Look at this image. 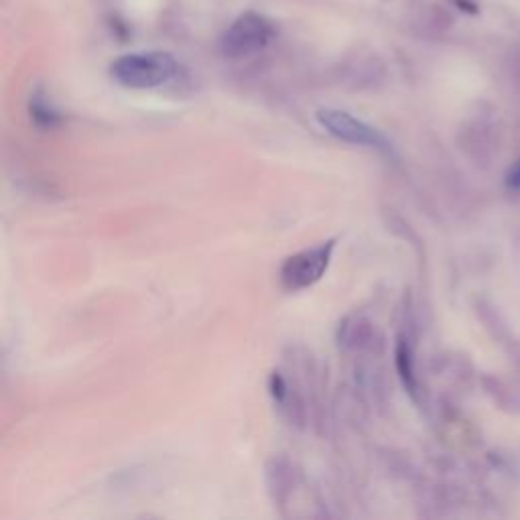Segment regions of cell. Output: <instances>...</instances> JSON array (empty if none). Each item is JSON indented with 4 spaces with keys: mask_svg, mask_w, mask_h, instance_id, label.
<instances>
[{
    "mask_svg": "<svg viewBox=\"0 0 520 520\" xmlns=\"http://www.w3.org/2000/svg\"><path fill=\"white\" fill-rule=\"evenodd\" d=\"M177 74L179 63L167 51L128 53L110 65L112 80L130 90L161 88L177 78Z\"/></svg>",
    "mask_w": 520,
    "mask_h": 520,
    "instance_id": "6da1fadb",
    "label": "cell"
},
{
    "mask_svg": "<svg viewBox=\"0 0 520 520\" xmlns=\"http://www.w3.org/2000/svg\"><path fill=\"white\" fill-rule=\"evenodd\" d=\"M336 246V240H328L285 258V263L279 271L283 289L297 293L319 283L332 265Z\"/></svg>",
    "mask_w": 520,
    "mask_h": 520,
    "instance_id": "7a4b0ae2",
    "label": "cell"
},
{
    "mask_svg": "<svg viewBox=\"0 0 520 520\" xmlns=\"http://www.w3.org/2000/svg\"><path fill=\"white\" fill-rule=\"evenodd\" d=\"M275 39L273 23L258 13H242L236 17L220 39V49L226 57L242 59L256 55L271 45Z\"/></svg>",
    "mask_w": 520,
    "mask_h": 520,
    "instance_id": "3957f363",
    "label": "cell"
},
{
    "mask_svg": "<svg viewBox=\"0 0 520 520\" xmlns=\"http://www.w3.org/2000/svg\"><path fill=\"white\" fill-rule=\"evenodd\" d=\"M315 118L325 133L336 137L338 141H344V143L356 145V147L376 149L380 153L393 151L390 141L380 133L378 128L356 118L350 112L336 110V108H321V110H317Z\"/></svg>",
    "mask_w": 520,
    "mask_h": 520,
    "instance_id": "277c9868",
    "label": "cell"
},
{
    "mask_svg": "<svg viewBox=\"0 0 520 520\" xmlns=\"http://www.w3.org/2000/svg\"><path fill=\"white\" fill-rule=\"evenodd\" d=\"M29 112H31L33 124L41 130H49V128H55L61 124V114L53 108V104L47 100V96L41 90H37L31 96Z\"/></svg>",
    "mask_w": 520,
    "mask_h": 520,
    "instance_id": "5b68a950",
    "label": "cell"
},
{
    "mask_svg": "<svg viewBox=\"0 0 520 520\" xmlns=\"http://www.w3.org/2000/svg\"><path fill=\"white\" fill-rule=\"evenodd\" d=\"M397 362H399V370H401V376H403L405 384H407L409 388H415V382H413V368H411V352H409V348L405 346V342L399 346Z\"/></svg>",
    "mask_w": 520,
    "mask_h": 520,
    "instance_id": "8992f818",
    "label": "cell"
},
{
    "mask_svg": "<svg viewBox=\"0 0 520 520\" xmlns=\"http://www.w3.org/2000/svg\"><path fill=\"white\" fill-rule=\"evenodd\" d=\"M506 183H508V187H512V189H520V161H516V163L510 167V171H508V175H506Z\"/></svg>",
    "mask_w": 520,
    "mask_h": 520,
    "instance_id": "52a82bcc",
    "label": "cell"
}]
</instances>
